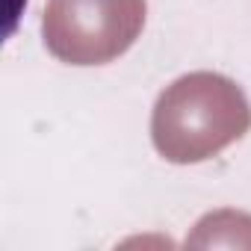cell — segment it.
Returning a JSON list of instances; mask_svg holds the SVG:
<instances>
[{
    "label": "cell",
    "mask_w": 251,
    "mask_h": 251,
    "mask_svg": "<svg viewBox=\"0 0 251 251\" xmlns=\"http://www.w3.org/2000/svg\"><path fill=\"white\" fill-rule=\"evenodd\" d=\"M251 127V103L225 74L192 71L166 86L151 112V139L160 157L177 166L204 163Z\"/></svg>",
    "instance_id": "cell-1"
},
{
    "label": "cell",
    "mask_w": 251,
    "mask_h": 251,
    "mask_svg": "<svg viewBox=\"0 0 251 251\" xmlns=\"http://www.w3.org/2000/svg\"><path fill=\"white\" fill-rule=\"evenodd\" d=\"M186 245L210 248V245H227V248H251V216L236 210H216L207 213L195 233L186 239Z\"/></svg>",
    "instance_id": "cell-3"
},
{
    "label": "cell",
    "mask_w": 251,
    "mask_h": 251,
    "mask_svg": "<svg viewBox=\"0 0 251 251\" xmlns=\"http://www.w3.org/2000/svg\"><path fill=\"white\" fill-rule=\"evenodd\" d=\"M148 0H48L42 36L68 65H106L145 30Z\"/></svg>",
    "instance_id": "cell-2"
}]
</instances>
